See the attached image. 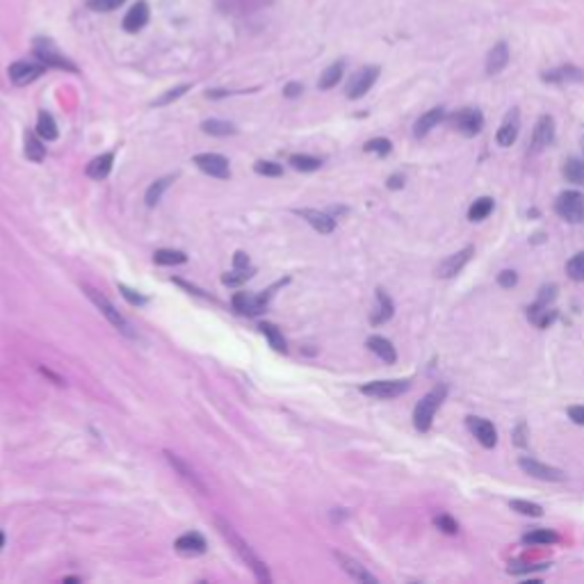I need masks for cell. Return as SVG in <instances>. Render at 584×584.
<instances>
[{
  "mask_svg": "<svg viewBox=\"0 0 584 584\" xmlns=\"http://www.w3.org/2000/svg\"><path fill=\"white\" fill-rule=\"evenodd\" d=\"M215 522H217V529H220V534L226 539V541H229V546L233 548V550L238 553L240 560L249 566L251 573L256 575V580H258V582H263V584H269V582H272V575H269L265 562L260 560V557H258L254 550H251V546H249V543L245 541V539H242V536L238 534V532L233 529L231 522H226L224 518H217Z\"/></svg>",
  "mask_w": 584,
  "mask_h": 584,
  "instance_id": "6da1fadb",
  "label": "cell"
},
{
  "mask_svg": "<svg viewBox=\"0 0 584 584\" xmlns=\"http://www.w3.org/2000/svg\"><path fill=\"white\" fill-rule=\"evenodd\" d=\"M446 397H448V386H446V383H439V386H434L429 393H427L420 399V402L415 404V408H413V425H415L418 432L427 434V432L432 429L434 418H436V413H439L441 404L446 402Z\"/></svg>",
  "mask_w": 584,
  "mask_h": 584,
  "instance_id": "7a4b0ae2",
  "label": "cell"
},
{
  "mask_svg": "<svg viewBox=\"0 0 584 584\" xmlns=\"http://www.w3.org/2000/svg\"><path fill=\"white\" fill-rule=\"evenodd\" d=\"M446 121L452 130H457L464 137H475L484 128V115L477 108H461L457 112H452L450 117H446Z\"/></svg>",
  "mask_w": 584,
  "mask_h": 584,
  "instance_id": "3957f363",
  "label": "cell"
},
{
  "mask_svg": "<svg viewBox=\"0 0 584 584\" xmlns=\"http://www.w3.org/2000/svg\"><path fill=\"white\" fill-rule=\"evenodd\" d=\"M555 213L569 224H584V194L578 190H566L557 197Z\"/></svg>",
  "mask_w": 584,
  "mask_h": 584,
  "instance_id": "277c9868",
  "label": "cell"
},
{
  "mask_svg": "<svg viewBox=\"0 0 584 584\" xmlns=\"http://www.w3.org/2000/svg\"><path fill=\"white\" fill-rule=\"evenodd\" d=\"M83 290H85L87 297H90V299L94 301V306L108 318V322H110L112 327H117V329L121 331V334L128 336V338H135V331H133V327H130V322H128L124 315H121V313H119L115 306H112V304H110L106 297H103L101 292H96L94 287H90V285H83Z\"/></svg>",
  "mask_w": 584,
  "mask_h": 584,
  "instance_id": "5b68a950",
  "label": "cell"
},
{
  "mask_svg": "<svg viewBox=\"0 0 584 584\" xmlns=\"http://www.w3.org/2000/svg\"><path fill=\"white\" fill-rule=\"evenodd\" d=\"M34 55H37V59L43 64V66H55V69H66V71H78L76 64L71 62V59H66L62 53L57 50V46L50 39H43V37H37L34 39Z\"/></svg>",
  "mask_w": 584,
  "mask_h": 584,
  "instance_id": "8992f818",
  "label": "cell"
},
{
  "mask_svg": "<svg viewBox=\"0 0 584 584\" xmlns=\"http://www.w3.org/2000/svg\"><path fill=\"white\" fill-rule=\"evenodd\" d=\"M408 388H411V381L408 379H386V381L363 383L361 393L368 397H377V399H393V397L404 395Z\"/></svg>",
  "mask_w": 584,
  "mask_h": 584,
  "instance_id": "52a82bcc",
  "label": "cell"
},
{
  "mask_svg": "<svg viewBox=\"0 0 584 584\" xmlns=\"http://www.w3.org/2000/svg\"><path fill=\"white\" fill-rule=\"evenodd\" d=\"M555 142V119L550 115H541L536 119L534 130H532V137H529V155H536L546 151L548 146Z\"/></svg>",
  "mask_w": 584,
  "mask_h": 584,
  "instance_id": "ba28073f",
  "label": "cell"
},
{
  "mask_svg": "<svg viewBox=\"0 0 584 584\" xmlns=\"http://www.w3.org/2000/svg\"><path fill=\"white\" fill-rule=\"evenodd\" d=\"M518 466H520V470L525 475L534 477V479H543V482H564V479H566L564 470L555 468V466H548V464H541V461H536V459H532V457H520L518 459Z\"/></svg>",
  "mask_w": 584,
  "mask_h": 584,
  "instance_id": "9c48e42d",
  "label": "cell"
},
{
  "mask_svg": "<svg viewBox=\"0 0 584 584\" xmlns=\"http://www.w3.org/2000/svg\"><path fill=\"white\" fill-rule=\"evenodd\" d=\"M381 73V69L379 66H363L361 71H356L352 76V80L347 83V99H361V96H365L370 90H372V85L377 83V78Z\"/></svg>",
  "mask_w": 584,
  "mask_h": 584,
  "instance_id": "30bf717a",
  "label": "cell"
},
{
  "mask_svg": "<svg viewBox=\"0 0 584 584\" xmlns=\"http://www.w3.org/2000/svg\"><path fill=\"white\" fill-rule=\"evenodd\" d=\"M194 164L213 178H220V180L231 178L229 160L220 153H199V155H194Z\"/></svg>",
  "mask_w": 584,
  "mask_h": 584,
  "instance_id": "8fae6325",
  "label": "cell"
},
{
  "mask_svg": "<svg viewBox=\"0 0 584 584\" xmlns=\"http://www.w3.org/2000/svg\"><path fill=\"white\" fill-rule=\"evenodd\" d=\"M475 256V247L473 245H468L464 247L461 251H457V254H452L448 256L443 263L436 267V276L439 278H452V276H457L461 269H464L468 263H470V258Z\"/></svg>",
  "mask_w": 584,
  "mask_h": 584,
  "instance_id": "7c38bea8",
  "label": "cell"
},
{
  "mask_svg": "<svg viewBox=\"0 0 584 584\" xmlns=\"http://www.w3.org/2000/svg\"><path fill=\"white\" fill-rule=\"evenodd\" d=\"M466 425H468V429L473 432V436L479 443H482L484 448H495V446H498V429H495L491 420H486V418H477V415H468L466 418Z\"/></svg>",
  "mask_w": 584,
  "mask_h": 584,
  "instance_id": "4fadbf2b",
  "label": "cell"
},
{
  "mask_svg": "<svg viewBox=\"0 0 584 584\" xmlns=\"http://www.w3.org/2000/svg\"><path fill=\"white\" fill-rule=\"evenodd\" d=\"M518 133H520V112L516 108H511L507 115H504L498 133H495V142H498V146H502V149H507V146H511L518 139Z\"/></svg>",
  "mask_w": 584,
  "mask_h": 584,
  "instance_id": "5bb4252c",
  "label": "cell"
},
{
  "mask_svg": "<svg viewBox=\"0 0 584 584\" xmlns=\"http://www.w3.org/2000/svg\"><path fill=\"white\" fill-rule=\"evenodd\" d=\"M269 294H249V292H238L233 294V308L242 313V315L256 318L265 311Z\"/></svg>",
  "mask_w": 584,
  "mask_h": 584,
  "instance_id": "9a60e30c",
  "label": "cell"
},
{
  "mask_svg": "<svg viewBox=\"0 0 584 584\" xmlns=\"http://www.w3.org/2000/svg\"><path fill=\"white\" fill-rule=\"evenodd\" d=\"M541 80L543 83H550V85L584 83V71H582L580 66H575V64H562V66L550 69V71H543L541 73Z\"/></svg>",
  "mask_w": 584,
  "mask_h": 584,
  "instance_id": "2e32d148",
  "label": "cell"
},
{
  "mask_svg": "<svg viewBox=\"0 0 584 584\" xmlns=\"http://www.w3.org/2000/svg\"><path fill=\"white\" fill-rule=\"evenodd\" d=\"M334 557H336V562L340 564V569H343L347 575H350L352 580H356V582H370V584H377V578H374V575L365 569V566L361 564V562H356L354 557H350V555H345V553H334Z\"/></svg>",
  "mask_w": 584,
  "mask_h": 584,
  "instance_id": "e0dca14e",
  "label": "cell"
},
{
  "mask_svg": "<svg viewBox=\"0 0 584 584\" xmlns=\"http://www.w3.org/2000/svg\"><path fill=\"white\" fill-rule=\"evenodd\" d=\"M43 73V64L37 62H25V59H19V62H14L10 66V80L14 85H30L32 80H37V78Z\"/></svg>",
  "mask_w": 584,
  "mask_h": 584,
  "instance_id": "ac0fdd59",
  "label": "cell"
},
{
  "mask_svg": "<svg viewBox=\"0 0 584 584\" xmlns=\"http://www.w3.org/2000/svg\"><path fill=\"white\" fill-rule=\"evenodd\" d=\"M294 215H299L301 220H306L313 229L322 235H329L336 231V220L331 217L329 213H320V211H313V208H297Z\"/></svg>",
  "mask_w": 584,
  "mask_h": 584,
  "instance_id": "d6986e66",
  "label": "cell"
},
{
  "mask_svg": "<svg viewBox=\"0 0 584 584\" xmlns=\"http://www.w3.org/2000/svg\"><path fill=\"white\" fill-rule=\"evenodd\" d=\"M509 57H511V53H509L507 43H504V41L495 43V46L489 50V55H486V73H489V76H498L500 71H504L507 64H509Z\"/></svg>",
  "mask_w": 584,
  "mask_h": 584,
  "instance_id": "ffe728a7",
  "label": "cell"
},
{
  "mask_svg": "<svg viewBox=\"0 0 584 584\" xmlns=\"http://www.w3.org/2000/svg\"><path fill=\"white\" fill-rule=\"evenodd\" d=\"M446 119V108H432V110H427L425 115H420V119L413 124V135L420 139V137H427L432 133V130L441 124V121Z\"/></svg>",
  "mask_w": 584,
  "mask_h": 584,
  "instance_id": "44dd1931",
  "label": "cell"
},
{
  "mask_svg": "<svg viewBox=\"0 0 584 584\" xmlns=\"http://www.w3.org/2000/svg\"><path fill=\"white\" fill-rule=\"evenodd\" d=\"M368 350L374 356H379V359L383 363H388V365H393L397 361V352H395L393 343H390L388 338H383V336H370L368 338Z\"/></svg>",
  "mask_w": 584,
  "mask_h": 584,
  "instance_id": "7402d4cb",
  "label": "cell"
},
{
  "mask_svg": "<svg viewBox=\"0 0 584 584\" xmlns=\"http://www.w3.org/2000/svg\"><path fill=\"white\" fill-rule=\"evenodd\" d=\"M206 548H208L206 539L199 532H187V534L176 539V550L183 555H204Z\"/></svg>",
  "mask_w": 584,
  "mask_h": 584,
  "instance_id": "603a6c76",
  "label": "cell"
},
{
  "mask_svg": "<svg viewBox=\"0 0 584 584\" xmlns=\"http://www.w3.org/2000/svg\"><path fill=\"white\" fill-rule=\"evenodd\" d=\"M146 23H149V5H146V3H135L128 10L126 19H124L126 32H139Z\"/></svg>",
  "mask_w": 584,
  "mask_h": 584,
  "instance_id": "cb8c5ba5",
  "label": "cell"
},
{
  "mask_svg": "<svg viewBox=\"0 0 584 584\" xmlns=\"http://www.w3.org/2000/svg\"><path fill=\"white\" fill-rule=\"evenodd\" d=\"M393 313H395V304H393V299L388 297L386 294V290H377V306H374V313H372V318H370V322L374 327H379V325H383V322H388L390 318H393Z\"/></svg>",
  "mask_w": 584,
  "mask_h": 584,
  "instance_id": "d4e9b609",
  "label": "cell"
},
{
  "mask_svg": "<svg viewBox=\"0 0 584 584\" xmlns=\"http://www.w3.org/2000/svg\"><path fill=\"white\" fill-rule=\"evenodd\" d=\"M112 164H115V153H101L99 158H94L90 164H87L85 173L92 180H103V178H108V173L112 171Z\"/></svg>",
  "mask_w": 584,
  "mask_h": 584,
  "instance_id": "484cf974",
  "label": "cell"
},
{
  "mask_svg": "<svg viewBox=\"0 0 584 584\" xmlns=\"http://www.w3.org/2000/svg\"><path fill=\"white\" fill-rule=\"evenodd\" d=\"M164 457H167V461H169V464H171L173 468L178 470V475H180L183 479H187V482H190L192 486H194V489H199V491H201V493H206V486H204V482H201V479L197 477V473H194V470H192V468H190V466H187L185 461H183V459H180L178 455H173V452H169V450H167V452H164Z\"/></svg>",
  "mask_w": 584,
  "mask_h": 584,
  "instance_id": "4316f807",
  "label": "cell"
},
{
  "mask_svg": "<svg viewBox=\"0 0 584 584\" xmlns=\"http://www.w3.org/2000/svg\"><path fill=\"white\" fill-rule=\"evenodd\" d=\"M557 541H560V534H557L555 529H548V527L532 529L522 536V543L525 546H553Z\"/></svg>",
  "mask_w": 584,
  "mask_h": 584,
  "instance_id": "83f0119b",
  "label": "cell"
},
{
  "mask_svg": "<svg viewBox=\"0 0 584 584\" xmlns=\"http://www.w3.org/2000/svg\"><path fill=\"white\" fill-rule=\"evenodd\" d=\"M493 208H495V201L491 197H479L473 201V206L468 208V220L470 222H484L486 217L493 213Z\"/></svg>",
  "mask_w": 584,
  "mask_h": 584,
  "instance_id": "f1b7e54d",
  "label": "cell"
},
{
  "mask_svg": "<svg viewBox=\"0 0 584 584\" xmlns=\"http://www.w3.org/2000/svg\"><path fill=\"white\" fill-rule=\"evenodd\" d=\"M37 135L43 139V142H55L57 139V124L55 119L48 115V112H39L37 117Z\"/></svg>",
  "mask_w": 584,
  "mask_h": 584,
  "instance_id": "f546056e",
  "label": "cell"
},
{
  "mask_svg": "<svg viewBox=\"0 0 584 584\" xmlns=\"http://www.w3.org/2000/svg\"><path fill=\"white\" fill-rule=\"evenodd\" d=\"M564 178L573 185L584 187V160L582 158H569L564 162Z\"/></svg>",
  "mask_w": 584,
  "mask_h": 584,
  "instance_id": "4dcf8cb0",
  "label": "cell"
},
{
  "mask_svg": "<svg viewBox=\"0 0 584 584\" xmlns=\"http://www.w3.org/2000/svg\"><path fill=\"white\" fill-rule=\"evenodd\" d=\"M25 158L32 162H43V158H46V146H43L39 135L25 133Z\"/></svg>",
  "mask_w": 584,
  "mask_h": 584,
  "instance_id": "1f68e13d",
  "label": "cell"
},
{
  "mask_svg": "<svg viewBox=\"0 0 584 584\" xmlns=\"http://www.w3.org/2000/svg\"><path fill=\"white\" fill-rule=\"evenodd\" d=\"M343 73H345V62H334L331 66L325 69V73L320 76V90H331V87H336L340 80H343Z\"/></svg>",
  "mask_w": 584,
  "mask_h": 584,
  "instance_id": "d6a6232c",
  "label": "cell"
},
{
  "mask_svg": "<svg viewBox=\"0 0 584 584\" xmlns=\"http://www.w3.org/2000/svg\"><path fill=\"white\" fill-rule=\"evenodd\" d=\"M258 329H260V334H263L269 340V345H272L276 352H283V354L287 352V345H285L283 334L272 325V322H263V325H260Z\"/></svg>",
  "mask_w": 584,
  "mask_h": 584,
  "instance_id": "836d02e7",
  "label": "cell"
},
{
  "mask_svg": "<svg viewBox=\"0 0 584 584\" xmlns=\"http://www.w3.org/2000/svg\"><path fill=\"white\" fill-rule=\"evenodd\" d=\"M201 130L208 135H215V137H226V135H235V126L229 124V121H222V119H208L201 124Z\"/></svg>",
  "mask_w": 584,
  "mask_h": 584,
  "instance_id": "e575fe53",
  "label": "cell"
},
{
  "mask_svg": "<svg viewBox=\"0 0 584 584\" xmlns=\"http://www.w3.org/2000/svg\"><path fill=\"white\" fill-rule=\"evenodd\" d=\"M287 162H290V167L297 171H318L322 167L320 158H313V155H306V153H294V155H290Z\"/></svg>",
  "mask_w": 584,
  "mask_h": 584,
  "instance_id": "d590c367",
  "label": "cell"
},
{
  "mask_svg": "<svg viewBox=\"0 0 584 584\" xmlns=\"http://www.w3.org/2000/svg\"><path fill=\"white\" fill-rule=\"evenodd\" d=\"M153 260L158 265H180V263H185L187 256L176 249H158L153 254Z\"/></svg>",
  "mask_w": 584,
  "mask_h": 584,
  "instance_id": "8d00e7d4",
  "label": "cell"
},
{
  "mask_svg": "<svg viewBox=\"0 0 584 584\" xmlns=\"http://www.w3.org/2000/svg\"><path fill=\"white\" fill-rule=\"evenodd\" d=\"M173 183V176H164V178H160V180H155L153 185L146 190V206H155L162 199V194H164V190H167L169 185Z\"/></svg>",
  "mask_w": 584,
  "mask_h": 584,
  "instance_id": "74e56055",
  "label": "cell"
},
{
  "mask_svg": "<svg viewBox=\"0 0 584 584\" xmlns=\"http://www.w3.org/2000/svg\"><path fill=\"white\" fill-rule=\"evenodd\" d=\"M509 507L513 511L522 513V516H532V518H541L543 516V507L536 502H527V500H511Z\"/></svg>",
  "mask_w": 584,
  "mask_h": 584,
  "instance_id": "f35d334b",
  "label": "cell"
},
{
  "mask_svg": "<svg viewBox=\"0 0 584 584\" xmlns=\"http://www.w3.org/2000/svg\"><path fill=\"white\" fill-rule=\"evenodd\" d=\"M566 274H569L571 281H578V283L584 281V251L575 254L569 263H566Z\"/></svg>",
  "mask_w": 584,
  "mask_h": 584,
  "instance_id": "ab89813d",
  "label": "cell"
},
{
  "mask_svg": "<svg viewBox=\"0 0 584 584\" xmlns=\"http://www.w3.org/2000/svg\"><path fill=\"white\" fill-rule=\"evenodd\" d=\"M363 149L368 153H377L383 158V155H388L390 151H393V142L386 139V137H374V139H370V142H365Z\"/></svg>",
  "mask_w": 584,
  "mask_h": 584,
  "instance_id": "60d3db41",
  "label": "cell"
},
{
  "mask_svg": "<svg viewBox=\"0 0 584 584\" xmlns=\"http://www.w3.org/2000/svg\"><path fill=\"white\" fill-rule=\"evenodd\" d=\"M254 169H256V173H260V176H269V178L283 176V167H281V164H276V162L258 160V162L254 164Z\"/></svg>",
  "mask_w": 584,
  "mask_h": 584,
  "instance_id": "b9f144b4",
  "label": "cell"
},
{
  "mask_svg": "<svg viewBox=\"0 0 584 584\" xmlns=\"http://www.w3.org/2000/svg\"><path fill=\"white\" fill-rule=\"evenodd\" d=\"M187 90H190V85H178V87H173V90H169L167 94H162L160 99H155V101H153V106H155V108L169 106V103H173L176 99H180V96L185 94Z\"/></svg>",
  "mask_w": 584,
  "mask_h": 584,
  "instance_id": "7bdbcfd3",
  "label": "cell"
},
{
  "mask_svg": "<svg viewBox=\"0 0 584 584\" xmlns=\"http://www.w3.org/2000/svg\"><path fill=\"white\" fill-rule=\"evenodd\" d=\"M251 276H254V269H235V272L222 276V283L224 285H242Z\"/></svg>",
  "mask_w": 584,
  "mask_h": 584,
  "instance_id": "ee69618b",
  "label": "cell"
},
{
  "mask_svg": "<svg viewBox=\"0 0 584 584\" xmlns=\"http://www.w3.org/2000/svg\"><path fill=\"white\" fill-rule=\"evenodd\" d=\"M434 525L439 527L441 532H446V534H457L459 532V522L450 516V513H441V516L434 518Z\"/></svg>",
  "mask_w": 584,
  "mask_h": 584,
  "instance_id": "f6af8a7d",
  "label": "cell"
},
{
  "mask_svg": "<svg viewBox=\"0 0 584 584\" xmlns=\"http://www.w3.org/2000/svg\"><path fill=\"white\" fill-rule=\"evenodd\" d=\"M117 287H119V292L124 294V299H126L128 304H133V306H144V304L149 301V299L144 297V294H139L137 290H133V287H128L126 283H117Z\"/></svg>",
  "mask_w": 584,
  "mask_h": 584,
  "instance_id": "bcb514c9",
  "label": "cell"
},
{
  "mask_svg": "<svg viewBox=\"0 0 584 584\" xmlns=\"http://www.w3.org/2000/svg\"><path fill=\"white\" fill-rule=\"evenodd\" d=\"M126 0H90V7L94 12H112L124 5Z\"/></svg>",
  "mask_w": 584,
  "mask_h": 584,
  "instance_id": "7dc6e473",
  "label": "cell"
},
{
  "mask_svg": "<svg viewBox=\"0 0 584 584\" xmlns=\"http://www.w3.org/2000/svg\"><path fill=\"white\" fill-rule=\"evenodd\" d=\"M548 566L550 564H509V573L511 575H522V573H532V571H543V569H548Z\"/></svg>",
  "mask_w": 584,
  "mask_h": 584,
  "instance_id": "c3c4849f",
  "label": "cell"
},
{
  "mask_svg": "<svg viewBox=\"0 0 584 584\" xmlns=\"http://www.w3.org/2000/svg\"><path fill=\"white\" fill-rule=\"evenodd\" d=\"M513 443H516L518 448H525L529 443V429H527V422H518L513 427Z\"/></svg>",
  "mask_w": 584,
  "mask_h": 584,
  "instance_id": "681fc988",
  "label": "cell"
},
{
  "mask_svg": "<svg viewBox=\"0 0 584 584\" xmlns=\"http://www.w3.org/2000/svg\"><path fill=\"white\" fill-rule=\"evenodd\" d=\"M498 283L502 287H513L518 283V274L513 272V269H502V272L498 274Z\"/></svg>",
  "mask_w": 584,
  "mask_h": 584,
  "instance_id": "f907efd6",
  "label": "cell"
},
{
  "mask_svg": "<svg viewBox=\"0 0 584 584\" xmlns=\"http://www.w3.org/2000/svg\"><path fill=\"white\" fill-rule=\"evenodd\" d=\"M249 265L251 263H249V256L245 254V251H238V254L233 256V267L235 269H251Z\"/></svg>",
  "mask_w": 584,
  "mask_h": 584,
  "instance_id": "816d5d0a",
  "label": "cell"
},
{
  "mask_svg": "<svg viewBox=\"0 0 584 584\" xmlns=\"http://www.w3.org/2000/svg\"><path fill=\"white\" fill-rule=\"evenodd\" d=\"M301 92H304L301 83H287L285 90H283V94L287 96V99H297V96H299Z\"/></svg>",
  "mask_w": 584,
  "mask_h": 584,
  "instance_id": "f5cc1de1",
  "label": "cell"
},
{
  "mask_svg": "<svg viewBox=\"0 0 584 584\" xmlns=\"http://www.w3.org/2000/svg\"><path fill=\"white\" fill-rule=\"evenodd\" d=\"M569 418L575 425H584V406H571L569 408Z\"/></svg>",
  "mask_w": 584,
  "mask_h": 584,
  "instance_id": "db71d44e",
  "label": "cell"
},
{
  "mask_svg": "<svg viewBox=\"0 0 584 584\" xmlns=\"http://www.w3.org/2000/svg\"><path fill=\"white\" fill-rule=\"evenodd\" d=\"M402 185H404V178L399 176V173H395V176L388 178V187H390V190H399Z\"/></svg>",
  "mask_w": 584,
  "mask_h": 584,
  "instance_id": "11a10c76",
  "label": "cell"
},
{
  "mask_svg": "<svg viewBox=\"0 0 584 584\" xmlns=\"http://www.w3.org/2000/svg\"><path fill=\"white\" fill-rule=\"evenodd\" d=\"M3 543H5V536H3V534H0V548H3Z\"/></svg>",
  "mask_w": 584,
  "mask_h": 584,
  "instance_id": "9f6ffc18",
  "label": "cell"
},
{
  "mask_svg": "<svg viewBox=\"0 0 584 584\" xmlns=\"http://www.w3.org/2000/svg\"><path fill=\"white\" fill-rule=\"evenodd\" d=\"M580 144H582V151H584V137H582V142H580Z\"/></svg>",
  "mask_w": 584,
  "mask_h": 584,
  "instance_id": "6f0895ef",
  "label": "cell"
}]
</instances>
